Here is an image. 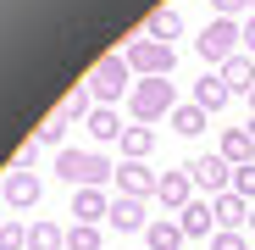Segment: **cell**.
Here are the masks:
<instances>
[{
  "mask_svg": "<svg viewBox=\"0 0 255 250\" xmlns=\"http://www.w3.org/2000/svg\"><path fill=\"white\" fill-rule=\"evenodd\" d=\"M228 100H233V89L222 83V72H200V78H194V106H200V111H222Z\"/></svg>",
  "mask_w": 255,
  "mask_h": 250,
  "instance_id": "11",
  "label": "cell"
},
{
  "mask_svg": "<svg viewBox=\"0 0 255 250\" xmlns=\"http://www.w3.org/2000/svg\"><path fill=\"white\" fill-rule=\"evenodd\" d=\"M217 72H222V83H228L233 95H250L255 89V56H228Z\"/></svg>",
  "mask_w": 255,
  "mask_h": 250,
  "instance_id": "13",
  "label": "cell"
},
{
  "mask_svg": "<svg viewBox=\"0 0 255 250\" xmlns=\"http://www.w3.org/2000/svg\"><path fill=\"white\" fill-rule=\"evenodd\" d=\"M111 184H117V195H128V200H150L161 178L150 173V167H144V161H122V167H117V173H111Z\"/></svg>",
  "mask_w": 255,
  "mask_h": 250,
  "instance_id": "7",
  "label": "cell"
},
{
  "mask_svg": "<svg viewBox=\"0 0 255 250\" xmlns=\"http://www.w3.org/2000/svg\"><path fill=\"white\" fill-rule=\"evenodd\" d=\"M111 228H117V234H144V200L117 195V200H111Z\"/></svg>",
  "mask_w": 255,
  "mask_h": 250,
  "instance_id": "15",
  "label": "cell"
},
{
  "mask_svg": "<svg viewBox=\"0 0 255 250\" xmlns=\"http://www.w3.org/2000/svg\"><path fill=\"white\" fill-rule=\"evenodd\" d=\"M28 250H67V228L61 223H33L28 228Z\"/></svg>",
  "mask_w": 255,
  "mask_h": 250,
  "instance_id": "23",
  "label": "cell"
},
{
  "mask_svg": "<svg viewBox=\"0 0 255 250\" xmlns=\"http://www.w3.org/2000/svg\"><path fill=\"white\" fill-rule=\"evenodd\" d=\"M217 6V17H239V11H250V0H211Z\"/></svg>",
  "mask_w": 255,
  "mask_h": 250,
  "instance_id": "30",
  "label": "cell"
},
{
  "mask_svg": "<svg viewBox=\"0 0 255 250\" xmlns=\"http://www.w3.org/2000/svg\"><path fill=\"white\" fill-rule=\"evenodd\" d=\"M239 45H244V33H239V17H211V22L200 28V39H194V50H200L211 67H222L228 56H239Z\"/></svg>",
  "mask_w": 255,
  "mask_h": 250,
  "instance_id": "3",
  "label": "cell"
},
{
  "mask_svg": "<svg viewBox=\"0 0 255 250\" xmlns=\"http://www.w3.org/2000/svg\"><path fill=\"white\" fill-rule=\"evenodd\" d=\"M250 17H255V0H250Z\"/></svg>",
  "mask_w": 255,
  "mask_h": 250,
  "instance_id": "35",
  "label": "cell"
},
{
  "mask_svg": "<svg viewBox=\"0 0 255 250\" xmlns=\"http://www.w3.org/2000/svg\"><path fill=\"white\" fill-rule=\"evenodd\" d=\"M117 145H122V161H150V156H155V128L133 122V128H128Z\"/></svg>",
  "mask_w": 255,
  "mask_h": 250,
  "instance_id": "16",
  "label": "cell"
},
{
  "mask_svg": "<svg viewBox=\"0 0 255 250\" xmlns=\"http://www.w3.org/2000/svg\"><path fill=\"white\" fill-rule=\"evenodd\" d=\"M166 122H172V128H178L183 139H194V134H205V122H211V111H200L194 100H183V106H178L172 117H166Z\"/></svg>",
  "mask_w": 255,
  "mask_h": 250,
  "instance_id": "22",
  "label": "cell"
},
{
  "mask_svg": "<svg viewBox=\"0 0 255 250\" xmlns=\"http://www.w3.org/2000/svg\"><path fill=\"white\" fill-rule=\"evenodd\" d=\"M144 250H183V228H178V217H150V228H144Z\"/></svg>",
  "mask_w": 255,
  "mask_h": 250,
  "instance_id": "12",
  "label": "cell"
},
{
  "mask_svg": "<svg viewBox=\"0 0 255 250\" xmlns=\"http://www.w3.org/2000/svg\"><path fill=\"white\" fill-rule=\"evenodd\" d=\"M211 250H250V239H244V228L233 234V228H222L217 239H211Z\"/></svg>",
  "mask_w": 255,
  "mask_h": 250,
  "instance_id": "29",
  "label": "cell"
},
{
  "mask_svg": "<svg viewBox=\"0 0 255 250\" xmlns=\"http://www.w3.org/2000/svg\"><path fill=\"white\" fill-rule=\"evenodd\" d=\"M250 228H255V206H250Z\"/></svg>",
  "mask_w": 255,
  "mask_h": 250,
  "instance_id": "33",
  "label": "cell"
},
{
  "mask_svg": "<svg viewBox=\"0 0 255 250\" xmlns=\"http://www.w3.org/2000/svg\"><path fill=\"white\" fill-rule=\"evenodd\" d=\"M222 156H228L233 167H250V161H255V139H250V128H228V134H222Z\"/></svg>",
  "mask_w": 255,
  "mask_h": 250,
  "instance_id": "19",
  "label": "cell"
},
{
  "mask_svg": "<svg viewBox=\"0 0 255 250\" xmlns=\"http://www.w3.org/2000/svg\"><path fill=\"white\" fill-rule=\"evenodd\" d=\"M144 33H150V39H161V45H172V39L183 33V17H178L172 6H161V11H150V22H144Z\"/></svg>",
  "mask_w": 255,
  "mask_h": 250,
  "instance_id": "20",
  "label": "cell"
},
{
  "mask_svg": "<svg viewBox=\"0 0 255 250\" xmlns=\"http://www.w3.org/2000/svg\"><path fill=\"white\" fill-rule=\"evenodd\" d=\"M211 206H217V228H233V234H239V228L250 223V200H239L233 189H228V195H217Z\"/></svg>",
  "mask_w": 255,
  "mask_h": 250,
  "instance_id": "17",
  "label": "cell"
},
{
  "mask_svg": "<svg viewBox=\"0 0 255 250\" xmlns=\"http://www.w3.org/2000/svg\"><path fill=\"white\" fill-rule=\"evenodd\" d=\"M128 67H133V72H144V78H166V72H172L178 67V50L172 45H161V39H150V33H139V39H128Z\"/></svg>",
  "mask_w": 255,
  "mask_h": 250,
  "instance_id": "4",
  "label": "cell"
},
{
  "mask_svg": "<svg viewBox=\"0 0 255 250\" xmlns=\"http://www.w3.org/2000/svg\"><path fill=\"white\" fill-rule=\"evenodd\" d=\"M155 200L166 206V212H183V206L194 200V178H189V167H178V173H161V184H155Z\"/></svg>",
  "mask_w": 255,
  "mask_h": 250,
  "instance_id": "10",
  "label": "cell"
},
{
  "mask_svg": "<svg viewBox=\"0 0 255 250\" xmlns=\"http://www.w3.org/2000/svg\"><path fill=\"white\" fill-rule=\"evenodd\" d=\"M183 100H178V83H166V78H144V83H133L128 89V111H133V122H150L155 117H172Z\"/></svg>",
  "mask_w": 255,
  "mask_h": 250,
  "instance_id": "1",
  "label": "cell"
},
{
  "mask_svg": "<svg viewBox=\"0 0 255 250\" xmlns=\"http://www.w3.org/2000/svg\"><path fill=\"white\" fill-rule=\"evenodd\" d=\"M189 178H194V189H205L211 200H217V195H228V189H233V161H228L222 150L194 156V161H189Z\"/></svg>",
  "mask_w": 255,
  "mask_h": 250,
  "instance_id": "6",
  "label": "cell"
},
{
  "mask_svg": "<svg viewBox=\"0 0 255 250\" xmlns=\"http://www.w3.org/2000/svg\"><path fill=\"white\" fill-rule=\"evenodd\" d=\"M250 111H255V89H250Z\"/></svg>",
  "mask_w": 255,
  "mask_h": 250,
  "instance_id": "34",
  "label": "cell"
},
{
  "mask_svg": "<svg viewBox=\"0 0 255 250\" xmlns=\"http://www.w3.org/2000/svg\"><path fill=\"white\" fill-rule=\"evenodd\" d=\"M0 195H6V206H17V212H28V206H39V195H45V178L39 173H11L0 178Z\"/></svg>",
  "mask_w": 255,
  "mask_h": 250,
  "instance_id": "8",
  "label": "cell"
},
{
  "mask_svg": "<svg viewBox=\"0 0 255 250\" xmlns=\"http://www.w3.org/2000/svg\"><path fill=\"white\" fill-rule=\"evenodd\" d=\"M89 134H95L100 145H111V139H122V134H128V122H122L111 106H95V111H89Z\"/></svg>",
  "mask_w": 255,
  "mask_h": 250,
  "instance_id": "18",
  "label": "cell"
},
{
  "mask_svg": "<svg viewBox=\"0 0 255 250\" xmlns=\"http://www.w3.org/2000/svg\"><path fill=\"white\" fill-rule=\"evenodd\" d=\"M39 150H45L39 139H22V145H17V156H11V173H33V167H39Z\"/></svg>",
  "mask_w": 255,
  "mask_h": 250,
  "instance_id": "25",
  "label": "cell"
},
{
  "mask_svg": "<svg viewBox=\"0 0 255 250\" xmlns=\"http://www.w3.org/2000/svg\"><path fill=\"white\" fill-rule=\"evenodd\" d=\"M0 250H28V228L22 223H0Z\"/></svg>",
  "mask_w": 255,
  "mask_h": 250,
  "instance_id": "28",
  "label": "cell"
},
{
  "mask_svg": "<svg viewBox=\"0 0 255 250\" xmlns=\"http://www.w3.org/2000/svg\"><path fill=\"white\" fill-rule=\"evenodd\" d=\"M233 195L255 206V161H250V167H233Z\"/></svg>",
  "mask_w": 255,
  "mask_h": 250,
  "instance_id": "26",
  "label": "cell"
},
{
  "mask_svg": "<svg viewBox=\"0 0 255 250\" xmlns=\"http://www.w3.org/2000/svg\"><path fill=\"white\" fill-rule=\"evenodd\" d=\"M244 128H250V139H255V117H250V122H244Z\"/></svg>",
  "mask_w": 255,
  "mask_h": 250,
  "instance_id": "32",
  "label": "cell"
},
{
  "mask_svg": "<svg viewBox=\"0 0 255 250\" xmlns=\"http://www.w3.org/2000/svg\"><path fill=\"white\" fill-rule=\"evenodd\" d=\"M128 72H133V67H128V56H100L95 72L83 78V83H89V95H95L100 106H111V100H122L128 89H133V83H128Z\"/></svg>",
  "mask_w": 255,
  "mask_h": 250,
  "instance_id": "5",
  "label": "cell"
},
{
  "mask_svg": "<svg viewBox=\"0 0 255 250\" xmlns=\"http://www.w3.org/2000/svg\"><path fill=\"white\" fill-rule=\"evenodd\" d=\"M56 173H61L67 184H78V189H100V184L117 173V167H111L100 150H67V145H61V156H56Z\"/></svg>",
  "mask_w": 255,
  "mask_h": 250,
  "instance_id": "2",
  "label": "cell"
},
{
  "mask_svg": "<svg viewBox=\"0 0 255 250\" xmlns=\"http://www.w3.org/2000/svg\"><path fill=\"white\" fill-rule=\"evenodd\" d=\"M67 250H100V228L72 223V228H67Z\"/></svg>",
  "mask_w": 255,
  "mask_h": 250,
  "instance_id": "24",
  "label": "cell"
},
{
  "mask_svg": "<svg viewBox=\"0 0 255 250\" xmlns=\"http://www.w3.org/2000/svg\"><path fill=\"white\" fill-rule=\"evenodd\" d=\"M72 217H78V223H89V228H95L100 217H111L106 189H78V195H72Z\"/></svg>",
  "mask_w": 255,
  "mask_h": 250,
  "instance_id": "14",
  "label": "cell"
},
{
  "mask_svg": "<svg viewBox=\"0 0 255 250\" xmlns=\"http://www.w3.org/2000/svg\"><path fill=\"white\" fill-rule=\"evenodd\" d=\"M178 228H183V239H217L222 234L217 228V206H211V200H189L178 212Z\"/></svg>",
  "mask_w": 255,
  "mask_h": 250,
  "instance_id": "9",
  "label": "cell"
},
{
  "mask_svg": "<svg viewBox=\"0 0 255 250\" xmlns=\"http://www.w3.org/2000/svg\"><path fill=\"white\" fill-rule=\"evenodd\" d=\"M239 33H244V56H255V17H244Z\"/></svg>",
  "mask_w": 255,
  "mask_h": 250,
  "instance_id": "31",
  "label": "cell"
},
{
  "mask_svg": "<svg viewBox=\"0 0 255 250\" xmlns=\"http://www.w3.org/2000/svg\"><path fill=\"white\" fill-rule=\"evenodd\" d=\"M56 111H61V122H89V111H95V95H89V83L67 89V100H61Z\"/></svg>",
  "mask_w": 255,
  "mask_h": 250,
  "instance_id": "21",
  "label": "cell"
},
{
  "mask_svg": "<svg viewBox=\"0 0 255 250\" xmlns=\"http://www.w3.org/2000/svg\"><path fill=\"white\" fill-rule=\"evenodd\" d=\"M61 128H67V122H61V111H50V117L33 128V139H39V145H61Z\"/></svg>",
  "mask_w": 255,
  "mask_h": 250,
  "instance_id": "27",
  "label": "cell"
}]
</instances>
